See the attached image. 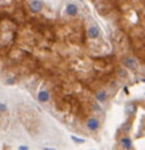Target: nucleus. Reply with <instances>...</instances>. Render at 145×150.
<instances>
[{"mask_svg": "<svg viewBox=\"0 0 145 150\" xmlns=\"http://www.w3.org/2000/svg\"><path fill=\"white\" fill-rule=\"evenodd\" d=\"M44 150H55V149H49V148H45Z\"/></svg>", "mask_w": 145, "mask_h": 150, "instance_id": "f8f14e48", "label": "nucleus"}, {"mask_svg": "<svg viewBox=\"0 0 145 150\" xmlns=\"http://www.w3.org/2000/svg\"><path fill=\"white\" fill-rule=\"evenodd\" d=\"M78 13V7L76 4H73V3H69V4H67L66 7V14L68 17H75L77 16Z\"/></svg>", "mask_w": 145, "mask_h": 150, "instance_id": "0eeeda50", "label": "nucleus"}, {"mask_svg": "<svg viewBox=\"0 0 145 150\" xmlns=\"http://www.w3.org/2000/svg\"><path fill=\"white\" fill-rule=\"evenodd\" d=\"M120 146L122 150H131L132 149V140L129 136H122L120 139Z\"/></svg>", "mask_w": 145, "mask_h": 150, "instance_id": "423d86ee", "label": "nucleus"}, {"mask_svg": "<svg viewBox=\"0 0 145 150\" xmlns=\"http://www.w3.org/2000/svg\"><path fill=\"white\" fill-rule=\"evenodd\" d=\"M19 150H27V148H26V146H21Z\"/></svg>", "mask_w": 145, "mask_h": 150, "instance_id": "9b49d317", "label": "nucleus"}, {"mask_svg": "<svg viewBox=\"0 0 145 150\" xmlns=\"http://www.w3.org/2000/svg\"><path fill=\"white\" fill-rule=\"evenodd\" d=\"M85 127H86V130L90 131V132H95V131L99 130L100 122H99V119H98V117L91 116V117H89V118H86V121H85Z\"/></svg>", "mask_w": 145, "mask_h": 150, "instance_id": "f03ea898", "label": "nucleus"}, {"mask_svg": "<svg viewBox=\"0 0 145 150\" xmlns=\"http://www.w3.org/2000/svg\"><path fill=\"white\" fill-rule=\"evenodd\" d=\"M37 99H39L40 103H48L49 99H50V94L46 89H41L37 94Z\"/></svg>", "mask_w": 145, "mask_h": 150, "instance_id": "6e6552de", "label": "nucleus"}, {"mask_svg": "<svg viewBox=\"0 0 145 150\" xmlns=\"http://www.w3.org/2000/svg\"><path fill=\"white\" fill-rule=\"evenodd\" d=\"M0 112H7V105L5 104H3V103H0Z\"/></svg>", "mask_w": 145, "mask_h": 150, "instance_id": "9d476101", "label": "nucleus"}, {"mask_svg": "<svg viewBox=\"0 0 145 150\" xmlns=\"http://www.w3.org/2000/svg\"><path fill=\"white\" fill-rule=\"evenodd\" d=\"M95 100L99 104L105 103V101L108 100V92H107V90H104V89L98 90V91L95 92Z\"/></svg>", "mask_w": 145, "mask_h": 150, "instance_id": "39448f33", "label": "nucleus"}, {"mask_svg": "<svg viewBox=\"0 0 145 150\" xmlns=\"http://www.w3.org/2000/svg\"><path fill=\"white\" fill-rule=\"evenodd\" d=\"M43 8H44V4H43V1H41V0H30L28 9H30V12H31V13H34V14L40 13V12L43 10Z\"/></svg>", "mask_w": 145, "mask_h": 150, "instance_id": "20e7f679", "label": "nucleus"}, {"mask_svg": "<svg viewBox=\"0 0 145 150\" xmlns=\"http://www.w3.org/2000/svg\"><path fill=\"white\" fill-rule=\"evenodd\" d=\"M122 65L129 71H136L139 68V62L135 56L132 55H126L122 58Z\"/></svg>", "mask_w": 145, "mask_h": 150, "instance_id": "f257e3e1", "label": "nucleus"}, {"mask_svg": "<svg viewBox=\"0 0 145 150\" xmlns=\"http://www.w3.org/2000/svg\"><path fill=\"white\" fill-rule=\"evenodd\" d=\"M86 36L91 40H95L100 36V28L99 26L95 25V23H91V25L87 26V30H86Z\"/></svg>", "mask_w": 145, "mask_h": 150, "instance_id": "7ed1b4c3", "label": "nucleus"}, {"mask_svg": "<svg viewBox=\"0 0 145 150\" xmlns=\"http://www.w3.org/2000/svg\"><path fill=\"white\" fill-rule=\"evenodd\" d=\"M1 1H3V0H0V3H1Z\"/></svg>", "mask_w": 145, "mask_h": 150, "instance_id": "ddd939ff", "label": "nucleus"}, {"mask_svg": "<svg viewBox=\"0 0 145 150\" xmlns=\"http://www.w3.org/2000/svg\"><path fill=\"white\" fill-rule=\"evenodd\" d=\"M118 74H120L121 77H127V72L123 69V68H121L120 69V72H118Z\"/></svg>", "mask_w": 145, "mask_h": 150, "instance_id": "1a4fd4ad", "label": "nucleus"}]
</instances>
